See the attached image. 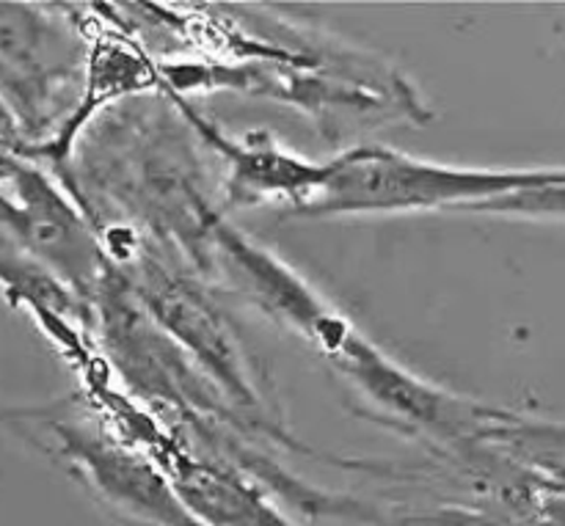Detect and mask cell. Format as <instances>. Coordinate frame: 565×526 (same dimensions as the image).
<instances>
[{"label": "cell", "instance_id": "11", "mask_svg": "<svg viewBox=\"0 0 565 526\" xmlns=\"http://www.w3.org/2000/svg\"><path fill=\"white\" fill-rule=\"evenodd\" d=\"M535 526H565V494L544 489L535 507Z\"/></svg>", "mask_w": 565, "mask_h": 526}, {"label": "cell", "instance_id": "1", "mask_svg": "<svg viewBox=\"0 0 565 526\" xmlns=\"http://www.w3.org/2000/svg\"><path fill=\"white\" fill-rule=\"evenodd\" d=\"M565 180V169H456L386 147H356L329 163L312 202L292 210L296 218L326 215H386L450 210Z\"/></svg>", "mask_w": 565, "mask_h": 526}, {"label": "cell", "instance_id": "3", "mask_svg": "<svg viewBox=\"0 0 565 526\" xmlns=\"http://www.w3.org/2000/svg\"><path fill=\"white\" fill-rule=\"evenodd\" d=\"M0 224L81 303L94 301L110 268L86 213L53 176L28 158H14L0 182Z\"/></svg>", "mask_w": 565, "mask_h": 526}, {"label": "cell", "instance_id": "6", "mask_svg": "<svg viewBox=\"0 0 565 526\" xmlns=\"http://www.w3.org/2000/svg\"><path fill=\"white\" fill-rule=\"evenodd\" d=\"M163 466L182 505L204 526H296L241 474L182 455L166 458Z\"/></svg>", "mask_w": 565, "mask_h": 526}, {"label": "cell", "instance_id": "2", "mask_svg": "<svg viewBox=\"0 0 565 526\" xmlns=\"http://www.w3.org/2000/svg\"><path fill=\"white\" fill-rule=\"evenodd\" d=\"M83 61L86 42L70 17L36 3H0V99L20 125L28 152L55 130Z\"/></svg>", "mask_w": 565, "mask_h": 526}, {"label": "cell", "instance_id": "5", "mask_svg": "<svg viewBox=\"0 0 565 526\" xmlns=\"http://www.w3.org/2000/svg\"><path fill=\"white\" fill-rule=\"evenodd\" d=\"M191 125L204 136L210 147L218 149L230 163L226 196L232 204L257 202H292V210L312 202L315 193L323 187L329 163H309L298 154L285 152L279 143L268 141L259 132H252L243 141L226 138L218 127L199 119L191 108L182 105Z\"/></svg>", "mask_w": 565, "mask_h": 526}, {"label": "cell", "instance_id": "10", "mask_svg": "<svg viewBox=\"0 0 565 526\" xmlns=\"http://www.w3.org/2000/svg\"><path fill=\"white\" fill-rule=\"evenodd\" d=\"M28 143L22 138L20 125L14 121L11 110L0 99V154H14V158H25Z\"/></svg>", "mask_w": 565, "mask_h": 526}, {"label": "cell", "instance_id": "7", "mask_svg": "<svg viewBox=\"0 0 565 526\" xmlns=\"http://www.w3.org/2000/svg\"><path fill=\"white\" fill-rule=\"evenodd\" d=\"M483 439L500 447L544 489L565 494V422L513 417L494 411L483 428Z\"/></svg>", "mask_w": 565, "mask_h": 526}, {"label": "cell", "instance_id": "9", "mask_svg": "<svg viewBox=\"0 0 565 526\" xmlns=\"http://www.w3.org/2000/svg\"><path fill=\"white\" fill-rule=\"evenodd\" d=\"M463 213H494V215H519V218H552L565 221V180L546 182L539 187L497 196L491 202L472 204Z\"/></svg>", "mask_w": 565, "mask_h": 526}, {"label": "cell", "instance_id": "12", "mask_svg": "<svg viewBox=\"0 0 565 526\" xmlns=\"http://www.w3.org/2000/svg\"><path fill=\"white\" fill-rule=\"evenodd\" d=\"M11 163H14V154H0V182H3L6 176H9Z\"/></svg>", "mask_w": 565, "mask_h": 526}, {"label": "cell", "instance_id": "4", "mask_svg": "<svg viewBox=\"0 0 565 526\" xmlns=\"http://www.w3.org/2000/svg\"><path fill=\"white\" fill-rule=\"evenodd\" d=\"M53 433L92 489L127 522L136 526H204L182 505L171 480L143 458L72 425H53Z\"/></svg>", "mask_w": 565, "mask_h": 526}, {"label": "cell", "instance_id": "8", "mask_svg": "<svg viewBox=\"0 0 565 526\" xmlns=\"http://www.w3.org/2000/svg\"><path fill=\"white\" fill-rule=\"evenodd\" d=\"M0 287L9 296V303H25L44 325H58L61 318L81 314L77 309L81 301L53 273H47L3 224H0Z\"/></svg>", "mask_w": 565, "mask_h": 526}]
</instances>
